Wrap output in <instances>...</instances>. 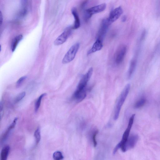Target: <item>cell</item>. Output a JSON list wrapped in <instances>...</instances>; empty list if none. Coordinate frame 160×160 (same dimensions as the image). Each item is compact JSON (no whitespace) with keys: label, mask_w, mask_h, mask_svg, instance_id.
<instances>
[{"label":"cell","mask_w":160,"mask_h":160,"mask_svg":"<svg viewBox=\"0 0 160 160\" xmlns=\"http://www.w3.org/2000/svg\"><path fill=\"white\" fill-rule=\"evenodd\" d=\"M130 88V84L129 83L127 84L119 96L116 106L113 118L115 120H117L119 117L121 108L127 97Z\"/></svg>","instance_id":"1"},{"label":"cell","mask_w":160,"mask_h":160,"mask_svg":"<svg viewBox=\"0 0 160 160\" xmlns=\"http://www.w3.org/2000/svg\"><path fill=\"white\" fill-rule=\"evenodd\" d=\"M135 114H133L130 117L127 127L124 132L121 141L113 149V153L115 154L118 150L122 148L129 138L130 132L133 125Z\"/></svg>","instance_id":"2"},{"label":"cell","mask_w":160,"mask_h":160,"mask_svg":"<svg viewBox=\"0 0 160 160\" xmlns=\"http://www.w3.org/2000/svg\"><path fill=\"white\" fill-rule=\"evenodd\" d=\"M79 47L80 44L78 42L72 45L62 60V63L66 64L72 61L74 58Z\"/></svg>","instance_id":"3"},{"label":"cell","mask_w":160,"mask_h":160,"mask_svg":"<svg viewBox=\"0 0 160 160\" xmlns=\"http://www.w3.org/2000/svg\"><path fill=\"white\" fill-rule=\"evenodd\" d=\"M106 8V4L102 3L88 9L85 11L84 14L85 20L88 21L92 15L103 11Z\"/></svg>","instance_id":"4"},{"label":"cell","mask_w":160,"mask_h":160,"mask_svg":"<svg viewBox=\"0 0 160 160\" xmlns=\"http://www.w3.org/2000/svg\"><path fill=\"white\" fill-rule=\"evenodd\" d=\"M93 71L92 68H89L87 73L81 79L78 85L76 91H80L86 88L88 82L90 79Z\"/></svg>","instance_id":"5"},{"label":"cell","mask_w":160,"mask_h":160,"mask_svg":"<svg viewBox=\"0 0 160 160\" xmlns=\"http://www.w3.org/2000/svg\"><path fill=\"white\" fill-rule=\"evenodd\" d=\"M72 29V27L71 26L67 28L63 32L55 39L54 42V44L58 46L65 42L70 35Z\"/></svg>","instance_id":"6"},{"label":"cell","mask_w":160,"mask_h":160,"mask_svg":"<svg viewBox=\"0 0 160 160\" xmlns=\"http://www.w3.org/2000/svg\"><path fill=\"white\" fill-rule=\"evenodd\" d=\"M127 52V47L124 45L120 46L115 54L114 61L117 64H119L123 61Z\"/></svg>","instance_id":"7"},{"label":"cell","mask_w":160,"mask_h":160,"mask_svg":"<svg viewBox=\"0 0 160 160\" xmlns=\"http://www.w3.org/2000/svg\"><path fill=\"white\" fill-rule=\"evenodd\" d=\"M138 139L137 135H132L129 137L125 144L121 149L122 151L125 152L130 149L133 148L136 144Z\"/></svg>","instance_id":"8"},{"label":"cell","mask_w":160,"mask_h":160,"mask_svg":"<svg viewBox=\"0 0 160 160\" xmlns=\"http://www.w3.org/2000/svg\"><path fill=\"white\" fill-rule=\"evenodd\" d=\"M111 24L108 21L107 18L102 21L98 32L97 38L103 41V38L105 35L108 29Z\"/></svg>","instance_id":"9"},{"label":"cell","mask_w":160,"mask_h":160,"mask_svg":"<svg viewBox=\"0 0 160 160\" xmlns=\"http://www.w3.org/2000/svg\"><path fill=\"white\" fill-rule=\"evenodd\" d=\"M122 12L123 10L121 7H118L112 10L107 18L108 21L111 24L120 17Z\"/></svg>","instance_id":"10"},{"label":"cell","mask_w":160,"mask_h":160,"mask_svg":"<svg viewBox=\"0 0 160 160\" xmlns=\"http://www.w3.org/2000/svg\"><path fill=\"white\" fill-rule=\"evenodd\" d=\"M102 41L99 39L97 38L91 48L88 51L87 54L88 55H89L99 51L102 49Z\"/></svg>","instance_id":"11"},{"label":"cell","mask_w":160,"mask_h":160,"mask_svg":"<svg viewBox=\"0 0 160 160\" xmlns=\"http://www.w3.org/2000/svg\"><path fill=\"white\" fill-rule=\"evenodd\" d=\"M72 13L74 18V22L72 27L73 29H77L79 28L80 26V22L79 18L76 9L75 8H73L71 10Z\"/></svg>","instance_id":"12"},{"label":"cell","mask_w":160,"mask_h":160,"mask_svg":"<svg viewBox=\"0 0 160 160\" xmlns=\"http://www.w3.org/2000/svg\"><path fill=\"white\" fill-rule=\"evenodd\" d=\"M137 64V60L135 58L132 59L130 63V65L127 73L128 79H130L134 72Z\"/></svg>","instance_id":"13"},{"label":"cell","mask_w":160,"mask_h":160,"mask_svg":"<svg viewBox=\"0 0 160 160\" xmlns=\"http://www.w3.org/2000/svg\"><path fill=\"white\" fill-rule=\"evenodd\" d=\"M9 150L8 145H6L3 148L0 153V160H7Z\"/></svg>","instance_id":"14"},{"label":"cell","mask_w":160,"mask_h":160,"mask_svg":"<svg viewBox=\"0 0 160 160\" xmlns=\"http://www.w3.org/2000/svg\"><path fill=\"white\" fill-rule=\"evenodd\" d=\"M22 38V35L20 34L16 36L13 39L11 44V49L12 52L15 51L18 43Z\"/></svg>","instance_id":"15"},{"label":"cell","mask_w":160,"mask_h":160,"mask_svg":"<svg viewBox=\"0 0 160 160\" xmlns=\"http://www.w3.org/2000/svg\"><path fill=\"white\" fill-rule=\"evenodd\" d=\"M15 127V126L12 124H11L9 127L8 128L2 135L1 138V143H3L7 139L11 131Z\"/></svg>","instance_id":"16"},{"label":"cell","mask_w":160,"mask_h":160,"mask_svg":"<svg viewBox=\"0 0 160 160\" xmlns=\"http://www.w3.org/2000/svg\"><path fill=\"white\" fill-rule=\"evenodd\" d=\"M34 135L35 138V144L37 145L39 143L41 138L40 130L39 128L36 130Z\"/></svg>","instance_id":"17"},{"label":"cell","mask_w":160,"mask_h":160,"mask_svg":"<svg viewBox=\"0 0 160 160\" xmlns=\"http://www.w3.org/2000/svg\"><path fill=\"white\" fill-rule=\"evenodd\" d=\"M146 102V99L144 98H142L136 102L134 105V107L135 108H141L144 105Z\"/></svg>","instance_id":"18"},{"label":"cell","mask_w":160,"mask_h":160,"mask_svg":"<svg viewBox=\"0 0 160 160\" xmlns=\"http://www.w3.org/2000/svg\"><path fill=\"white\" fill-rule=\"evenodd\" d=\"M52 157L54 160H62L64 158L62 152L59 151L54 152L53 154Z\"/></svg>","instance_id":"19"},{"label":"cell","mask_w":160,"mask_h":160,"mask_svg":"<svg viewBox=\"0 0 160 160\" xmlns=\"http://www.w3.org/2000/svg\"><path fill=\"white\" fill-rule=\"evenodd\" d=\"M46 95V93H44L41 94L37 99L35 105V112L38 111L39 108L40 107L41 103V101L42 98L45 96Z\"/></svg>","instance_id":"20"},{"label":"cell","mask_w":160,"mask_h":160,"mask_svg":"<svg viewBox=\"0 0 160 160\" xmlns=\"http://www.w3.org/2000/svg\"><path fill=\"white\" fill-rule=\"evenodd\" d=\"M26 93L23 92L18 95L15 100V102L17 103L20 101L25 96Z\"/></svg>","instance_id":"21"},{"label":"cell","mask_w":160,"mask_h":160,"mask_svg":"<svg viewBox=\"0 0 160 160\" xmlns=\"http://www.w3.org/2000/svg\"><path fill=\"white\" fill-rule=\"evenodd\" d=\"M98 130H96L93 132L92 134V140L93 146L95 147L97 145V142L96 140V136L98 133Z\"/></svg>","instance_id":"22"},{"label":"cell","mask_w":160,"mask_h":160,"mask_svg":"<svg viewBox=\"0 0 160 160\" xmlns=\"http://www.w3.org/2000/svg\"><path fill=\"white\" fill-rule=\"evenodd\" d=\"M26 78L27 77L26 76H24L20 78L17 82L16 84L17 87L18 88L19 87Z\"/></svg>","instance_id":"23"},{"label":"cell","mask_w":160,"mask_h":160,"mask_svg":"<svg viewBox=\"0 0 160 160\" xmlns=\"http://www.w3.org/2000/svg\"><path fill=\"white\" fill-rule=\"evenodd\" d=\"M3 108V102L2 101L0 102V112H1Z\"/></svg>","instance_id":"24"},{"label":"cell","mask_w":160,"mask_h":160,"mask_svg":"<svg viewBox=\"0 0 160 160\" xmlns=\"http://www.w3.org/2000/svg\"><path fill=\"white\" fill-rule=\"evenodd\" d=\"M2 12L1 11L0 12V25H1L2 22Z\"/></svg>","instance_id":"25"},{"label":"cell","mask_w":160,"mask_h":160,"mask_svg":"<svg viewBox=\"0 0 160 160\" xmlns=\"http://www.w3.org/2000/svg\"><path fill=\"white\" fill-rule=\"evenodd\" d=\"M127 20V17L125 16H123L122 18V22H125Z\"/></svg>","instance_id":"26"}]
</instances>
